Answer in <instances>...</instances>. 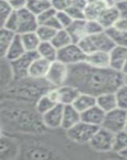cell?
I'll list each match as a JSON object with an SVG mask.
<instances>
[{"label": "cell", "instance_id": "1", "mask_svg": "<svg viewBox=\"0 0 127 160\" xmlns=\"http://www.w3.org/2000/svg\"><path fill=\"white\" fill-rule=\"evenodd\" d=\"M125 75L111 68H99L82 62L69 65L66 85H72L80 92L97 98L107 92H115L125 83Z\"/></svg>", "mask_w": 127, "mask_h": 160}, {"label": "cell", "instance_id": "2", "mask_svg": "<svg viewBox=\"0 0 127 160\" xmlns=\"http://www.w3.org/2000/svg\"><path fill=\"white\" fill-rule=\"evenodd\" d=\"M51 88L54 87L46 79L37 80L28 77L13 81L3 90L7 99L35 106L37 101Z\"/></svg>", "mask_w": 127, "mask_h": 160}, {"label": "cell", "instance_id": "3", "mask_svg": "<svg viewBox=\"0 0 127 160\" xmlns=\"http://www.w3.org/2000/svg\"><path fill=\"white\" fill-rule=\"evenodd\" d=\"M79 44L86 54L94 52H110L116 46L106 31L98 34L87 36Z\"/></svg>", "mask_w": 127, "mask_h": 160}, {"label": "cell", "instance_id": "4", "mask_svg": "<svg viewBox=\"0 0 127 160\" xmlns=\"http://www.w3.org/2000/svg\"><path fill=\"white\" fill-rule=\"evenodd\" d=\"M98 128V126L81 121L66 132L69 139L72 142L79 144H86L90 142Z\"/></svg>", "mask_w": 127, "mask_h": 160}, {"label": "cell", "instance_id": "5", "mask_svg": "<svg viewBox=\"0 0 127 160\" xmlns=\"http://www.w3.org/2000/svg\"><path fill=\"white\" fill-rule=\"evenodd\" d=\"M114 133L103 127H99L94 135L88 143L93 151L98 152L113 151L114 142Z\"/></svg>", "mask_w": 127, "mask_h": 160}, {"label": "cell", "instance_id": "6", "mask_svg": "<svg viewBox=\"0 0 127 160\" xmlns=\"http://www.w3.org/2000/svg\"><path fill=\"white\" fill-rule=\"evenodd\" d=\"M86 54L79 43H72L58 51L57 60L69 65L85 62Z\"/></svg>", "mask_w": 127, "mask_h": 160}, {"label": "cell", "instance_id": "7", "mask_svg": "<svg viewBox=\"0 0 127 160\" xmlns=\"http://www.w3.org/2000/svg\"><path fill=\"white\" fill-rule=\"evenodd\" d=\"M126 117L127 110L116 108L111 111L106 113L102 127L110 130L114 134H117L125 130Z\"/></svg>", "mask_w": 127, "mask_h": 160}, {"label": "cell", "instance_id": "8", "mask_svg": "<svg viewBox=\"0 0 127 160\" xmlns=\"http://www.w3.org/2000/svg\"><path fill=\"white\" fill-rule=\"evenodd\" d=\"M38 57L39 54L37 52H27L23 57L10 62L13 73L14 81H19L28 77L30 65L33 60Z\"/></svg>", "mask_w": 127, "mask_h": 160}, {"label": "cell", "instance_id": "9", "mask_svg": "<svg viewBox=\"0 0 127 160\" xmlns=\"http://www.w3.org/2000/svg\"><path fill=\"white\" fill-rule=\"evenodd\" d=\"M69 66L56 60L51 62L46 80L54 88L65 85L67 80Z\"/></svg>", "mask_w": 127, "mask_h": 160}, {"label": "cell", "instance_id": "10", "mask_svg": "<svg viewBox=\"0 0 127 160\" xmlns=\"http://www.w3.org/2000/svg\"><path fill=\"white\" fill-rule=\"evenodd\" d=\"M18 28L17 34L21 35L27 32H36L39 24L37 16L30 12L27 8L17 12Z\"/></svg>", "mask_w": 127, "mask_h": 160}, {"label": "cell", "instance_id": "11", "mask_svg": "<svg viewBox=\"0 0 127 160\" xmlns=\"http://www.w3.org/2000/svg\"><path fill=\"white\" fill-rule=\"evenodd\" d=\"M63 109V105L57 104L48 112L42 115V121L46 128L51 130L62 128Z\"/></svg>", "mask_w": 127, "mask_h": 160}, {"label": "cell", "instance_id": "12", "mask_svg": "<svg viewBox=\"0 0 127 160\" xmlns=\"http://www.w3.org/2000/svg\"><path fill=\"white\" fill-rule=\"evenodd\" d=\"M51 64V62H50L49 60L39 56L33 60L30 65L28 77L37 80L46 79Z\"/></svg>", "mask_w": 127, "mask_h": 160}, {"label": "cell", "instance_id": "13", "mask_svg": "<svg viewBox=\"0 0 127 160\" xmlns=\"http://www.w3.org/2000/svg\"><path fill=\"white\" fill-rule=\"evenodd\" d=\"M111 5L107 0H91L85 8V17L87 20H98L101 14Z\"/></svg>", "mask_w": 127, "mask_h": 160}, {"label": "cell", "instance_id": "14", "mask_svg": "<svg viewBox=\"0 0 127 160\" xmlns=\"http://www.w3.org/2000/svg\"><path fill=\"white\" fill-rule=\"evenodd\" d=\"M58 103L63 106L72 105L80 93V91L70 85H62L56 88Z\"/></svg>", "mask_w": 127, "mask_h": 160}, {"label": "cell", "instance_id": "15", "mask_svg": "<svg viewBox=\"0 0 127 160\" xmlns=\"http://www.w3.org/2000/svg\"><path fill=\"white\" fill-rule=\"evenodd\" d=\"M110 54V68L121 72L127 57V48L116 45Z\"/></svg>", "mask_w": 127, "mask_h": 160}, {"label": "cell", "instance_id": "16", "mask_svg": "<svg viewBox=\"0 0 127 160\" xmlns=\"http://www.w3.org/2000/svg\"><path fill=\"white\" fill-rule=\"evenodd\" d=\"M82 121L81 113L79 112L72 105L64 106L63 116H62V129L68 130Z\"/></svg>", "mask_w": 127, "mask_h": 160}, {"label": "cell", "instance_id": "17", "mask_svg": "<svg viewBox=\"0 0 127 160\" xmlns=\"http://www.w3.org/2000/svg\"><path fill=\"white\" fill-rule=\"evenodd\" d=\"M105 115H106V113L96 105L90 109H87L86 111L81 113V118H82V121L85 122L101 127L104 121Z\"/></svg>", "mask_w": 127, "mask_h": 160}, {"label": "cell", "instance_id": "18", "mask_svg": "<svg viewBox=\"0 0 127 160\" xmlns=\"http://www.w3.org/2000/svg\"><path fill=\"white\" fill-rule=\"evenodd\" d=\"M120 19V14L115 5L110 6L105 10L98 19V21L101 23L105 31L110 29L116 24Z\"/></svg>", "mask_w": 127, "mask_h": 160}, {"label": "cell", "instance_id": "19", "mask_svg": "<svg viewBox=\"0 0 127 160\" xmlns=\"http://www.w3.org/2000/svg\"><path fill=\"white\" fill-rule=\"evenodd\" d=\"M66 31L70 36L73 43H79L85 37L88 36L86 29V19L75 20L70 26L66 28Z\"/></svg>", "mask_w": 127, "mask_h": 160}, {"label": "cell", "instance_id": "20", "mask_svg": "<svg viewBox=\"0 0 127 160\" xmlns=\"http://www.w3.org/2000/svg\"><path fill=\"white\" fill-rule=\"evenodd\" d=\"M85 62L99 68H110V54L107 52H94L86 54Z\"/></svg>", "mask_w": 127, "mask_h": 160}, {"label": "cell", "instance_id": "21", "mask_svg": "<svg viewBox=\"0 0 127 160\" xmlns=\"http://www.w3.org/2000/svg\"><path fill=\"white\" fill-rule=\"evenodd\" d=\"M26 52H26V48L23 45V42L21 40L20 36L17 34L9 48H8L4 59H6L9 62H11V61L19 59V57H23Z\"/></svg>", "mask_w": 127, "mask_h": 160}, {"label": "cell", "instance_id": "22", "mask_svg": "<svg viewBox=\"0 0 127 160\" xmlns=\"http://www.w3.org/2000/svg\"><path fill=\"white\" fill-rule=\"evenodd\" d=\"M96 105H97L96 97L88 94V93H84V92H80L78 98H76V100L72 104V106L81 113L86 111L87 109H90Z\"/></svg>", "mask_w": 127, "mask_h": 160}, {"label": "cell", "instance_id": "23", "mask_svg": "<svg viewBox=\"0 0 127 160\" xmlns=\"http://www.w3.org/2000/svg\"><path fill=\"white\" fill-rule=\"evenodd\" d=\"M96 103L105 113L110 112L118 108V103L114 92H107L96 98Z\"/></svg>", "mask_w": 127, "mask_h": 160}, {"label": "cell", "instance_id": "24", "mask_svg": "<svg viewBox=\"0 0 127 160\" xmlns=\"http://www.w3.org/2000/svg\"><path fill=\"white\" fill-rule=\"evenodd\" d=\"M58 51L51 42H41L38 48L37 52L40 57L49 60L50 62H53L57 60Z\"/></svg>", "mask_w": 127, "mask_h": 160}, {"label": "cell", "instance_id": "25", "mask_svg": "<svg viewBox=\"0 0 127 160\" xmlns=\"http://www.w3.org/2000/svg\"><path fill=\"white\" fill-rule=\"evenodd\" d=\"M16 33L4 28H1L0 30V56L1 58H4L6 56L8 48L16 36Z\"/></svg>", "mask_w": 127, "mask_h": 160}, {"label": "cell", "instance_id": "26", "mask_svg": "<svg viewBox=\"0 0 127 160\" xmlns=\"http://www.w3.org/2000/svg\"><path fill=\"white\" fill-rule=\"evenodd\" d=\"M19 36L26 52H37L38 48L40 45L42 41L40 40L36 32H27V33L21 34Z\"/></svg>", "mask_w": 127, "mask_h": 160}, {"label": "cell", "instance_id": "27", "mask_svg": "<svg viewBox=\"0 0 127 160\" xmlns=\"http://www.w3.org/2000/svg\"><path fill=\"white\" fill-rule=\"evenodd\" d=\"M51 43L58 50H59V49L72 43L73 41H72V39L66 29H60L56 32L55 36L51 40Z\"/></svg>", "mask_w": 127, "mask_h": 160}, {"label": "cell", "instance_id": "28", "mask_svg": "<svg viewBox=\"0 0 127 160\" xmlns=\"http://www.w3.org/2000/svg\"><path fill=\"white\" fill-rule=\"evenodd\" d=\"M57 103L53 100L51 97L49 96L47 92L45 94H43L41 98L37 101L35 103V109L37 112L40 115H43L48 112L50 109H52L53 107L56 106Z\"/></svg>", "mask_w": 127, "mask_h": 160}, {"label": "cell", "instance_id": "29", "mask_svg": "<svg viewBox=\"0 0 127 160\" xmlns=\"http://www.w3.org/2000/svg\"><path fill=\"white\" fill-rule=\"evenodd\" d=\"M106 32L112 39L115 45L127 48V31L119 30L115 28H111L106 30Z\"/></svg>", "mask_w": 127, "mask_h": 160}, {"label": "cell", "instance_id": "30", "mask_svg": "<svg viewBox=\"0 0 127 160\" xmlns=\"http://www.w3.org/2000/svg\"><path fill=\"white\" fill-rule=\"evenodd\" d=\"M51 8V1L47 0H28L26 6V8L36 16Z\"/></svg>", "mask_w": 127, "mask_h": 160}, {"label": "cell", "instance_id": "31", "mask_svg": "<svg viewBox=\"0 0 127 160\" xmlns=\"http://www.w3.org/2000/svg\"><path fill=\"white\" fill-rule=\"evenodd\" d=\"M127 148V131L123 130L114 134L113 151L119 154Z\"/></svg>", "mask_w": 127, "mask_h": 160}, {"label": "cell", "instance_id": "32", "mask_svg": "<svg viewBox=\"0 0 127 160\" xmlns=\"http://www.w3.org/2000/svg\"><path fill=\"white\" fill-rule=\"evenodd\" d=\"M57 32L58 31L47 25H39L36 30V33L42 42H51Z\"/></svg>", "mask_w": 127, "mask_h": 160}, {"label": "cell", "instance_id": "33", "mask_svg": "<svg viewBox=\"0 0 127 160\" xmlns=\"http://www.w3.org/2000/svg\"><path fill=\"white\" fill-rule=\"evenodd\" d=\"M115 97L118 103V108L127 110V85H123L115 91Z\"/></svg>", "mask_w": 127, "mask_h": 160}, {"label": "cell", "instance_id": "34", "mask_svg": "<svg viewBox=\"0 0 127 160\" xmlns=\"http://www.w3.org/2000/svg\"><path fill=\"white\" fill-rule=\"evenodd\" d=\"M14 12V10L11 7L7 0H0V26L2 27L6 22L10 15Z\"/></svg>", "mask_w": 127, "mask_h": 160}, {"label": "cell", "instance_id": "35", "mask_svg": "<svg viewBox=\"0 0 127 160\" xmlns=\"http://www.w3.org/2000/svg\"><path fill=\"white\" fill-rule=\"evenodd\" d=\"M86 29L88 36L95 35L104 32L105 29L98 20H87L86 19Z\"/></svg>", "mask_w": 127, "mask_h": 160}, {"label": "cell", "instance_id": "36", "mask_svg": "<svg viewBox=\"0 0 127 160\" xmlns=\"http://www.w3.org/2000/svg\"><path fill=\"white\" fill-rule=\"evenodd\" d=\"M57 15V12L54 8L51 7V8L46 10L45 12H42L41 14L37 16L38 22L39 25H44L48 22L49 20H51L52 18H54L55 15Z\"/></svg>", "mask_w": 127, "mask_h": 160}, {"label": "cell", "instance_id": "37", "mask_svg": "<svg viewBox=\"0 0 127 160\" xmlns=\"http://www.w3.org/2000/svg\"><path fill=\"white\" fill-rule=\"evenodd\" d=\"M1 28H4L10 31L15 32L17 34V28H18V14L17 12H14L11 15H10V17L6 20Z\"/></svg>", "mask_w": 127, "mask_h": 160}, {"label": "cell", "instance_id": "38", "mask_svg": "<svg viewBox=\"0 0 127 160\" xmlns=\"http://www.w3.org/2000/svg\"><path fill=\"white\" fill-rule=\"evenodd\" d=\"M51 3L57 12H66L71 6V0H51Z\"/></svg>", "mask_w": 127, "mask_h": 160}, {"label": "cell", "instance_id": "39", "mask_svg": "<svg viewBox=\"0 0 127 160\" xmlns=\"http://www.w3.org/2000/svg\"><path fill=\"white\" fill-rule=\"evenodd\" d=\"M57 19H58L62 29L68 28L74 21L66 12H57Z\"/></svg>", "mask_w": 127, "mask_h": 160}, {"label": "cell", "instance_id": "40", "mask_svg": "<svg viewBox=\"0 0 127 160\" xmlns=\"http://www.w3.org/2000/svg\"><path fill=\"white\" fill-rule=\"evenodd\" d=\"M68 14L70 15L72 19L74 21L75 20H83V19H86L85 17V12L84 10L81 9V8H76V7L70 6L69 9L66 11Z\"/></svg>", "mask_w": 127, "mask_h": 160}, {"label": "cell", "instance_id": "41", "mask_svg": "<svg viewBox=\"0 0 127 160\" xmlns=\"http://www.w3.org/2000/svg\"><path fill=\"white\" fill-rule=\"evenodd\" d=\"M28 0H9L8 2L10 3L14 12H19L21 10L26 8Z\"/></svg>", "mask_w": 127, "mask_h": 160}, {"label": "cell", "instance_id": "42", "mask_svg": "<svg viewBox=\"0 0 127 160\" xmlns=\"http://www.w3.org/2000/svg\"><path fill=\"white\" fill-rule=\"evenodd\" d=\"M120 14V18L127 19V0H122L115 4Z\"/></svg>", "mask_w": 127, "mask_h": 160}, {"label": "cell", "instance_id": "43", "mask_svg": "<svg viewBox=\"0 0 127 160\" xmlns=\"http://www.w3.org/2000/svg\"><path fill=\"white\" fill-rule=\"evenodd\" d=\"M44 25H47V26L51 27V28H52L55 29V30H57V31L60 30V29H62V27H61V25H60L59 22H58V19H57V15H55L54 18H52L51 20H49L48 22H47V23Z\"/></svg>", "mask_w": 127, "mask_h": 160}, {"label": "cell", "instance_id": "44", "mask_svg": "<svg viewBox=\"0 0 127 160\" xmlns=\"http://www.w3.org/2000/svg\"><path fill=\"white\" fill-rule=\"evenodd\" d=\"M88 2H89V0H71V6L85 10Z\"/></svg>", "mask_w": 127, "mask_h": 160}, {"label": "cell", "instance_id": "45", "mask_svg": "<svg viewBox=\"0 0 127 160\" xmlns=\"http://www.w3.org/2000/svg\"><path fill=\"white\" fill-rule=\"evenodd\" d=\"M113 28H115L119 29V30L127 31V19L120 18Z\"/></svg>", "mask_w": 127, "mask_h": 160}, {"label": "cell", "instance_id": "46", "mask_svg": "<svg viewBox=\"0 0 127 160\" xmlns=\"http://www.w3.org/2000/svg\"><path fill=\"white\" fill-rule=\"evenodd\" d=\"M121 72L124 74V75H126L127 74V57H126V60L125 61V64H124L123 66V68L121 70Z\"/></svg>", "mask_w": 127, "mask_h": 160}, {"label": "cell", "instance_id": "47", "mask_svg": "<svg viewBox=\"0 0 127 160\" xmlns=\"http://www.w3.org/2000/svg\"><path fill=\"white\" fill-rule=\"evenodd\" d=\"M119 155L121 157H122V158H127V148L125 149V150H124L122 152H121L119 154Z\"/></svg>", "mask_w": 127, "mask_h": 160}, {"label": "cell", "instance_id": "48", "mask_svg": "<svg viewBox=\"0 0 127 160\" xmlns=\"http://www.w3.org/2000/svg\"><path fill=\"white\" fill-rule=\"evenodd\" d=\"M125 81V84H126L127 85V74L126 75H125V81Z\"/></svg>", "mask_w": 127, "mask_h": 160}, {"label": "cell", "instance_id": "49", "mask_svg": "<svg viewBox=\"0 0 127 160\" xmlns=\"http://www.w3.org/2000/svg\"><path fill=\"white\" fill-rule=\"evenodd\" d=\"M125 130L127 131V117H126V122H125Z\"/></svg>", "mask_w": 127, "mask_h": 160}, {"label": "cell", "instance_id": "50", "mask_svg": "<svg viewBox=\"0 0 127 160\" xmlns=\"http://www.w3.org/2000/svg\"><path fill=\"white\" fill-rule=\"evenodd\" d=\"M47 1H51V0H47Z\"/></svg>", "mask_w": 127, "mask_h": 160}, {"label": "cell", "instance_id": "51", "mask_svg": "<svg viewBox=\"0 0 127 160\" xmlns=\"http://www.w3.org/2000/svg\"><path fill=\"white\" fill-rule=\"evenodd\" d=\"M7 1H9V0H7Z\"/></svg>", "mask_w": 127, "mask_h": 160}]
</instances>
